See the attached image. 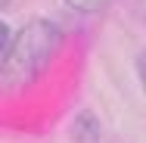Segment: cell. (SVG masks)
<instances>
[{"label": "cell", "instance_id": "1", "mask_svg": "<svg viewBox=\"0 0 146 143\" xmlns=\"http://www.w3.org/2000/svg\"><path fill=\"white\" fill-rule=\"evenodd\" d=\"M62 44V31L50 19H31L19 31L0 62V93H19L44 75Z\"/></svg>", "mask_w": 146, "mask_h": 143}, {"label": "cell", "instance_id": "2", "mask_svg": "<svg viewBox=\"0 0 146 143\" xmlns=\"http://www.w3.org/2000/svg\"><path fill=\"white\" fill-rule=\"evenodd\" d=\"M72 140L75 143H96L100 140V121L93 112H78L72 124Z\"/></svg>", "mask_w": 146, "mask_h": 143}, {"label": "cell", "instance_id": "3", "mask_svg": "<svg viewBox=\"0 0 146 143\" xmlns=\"http://www.w3.org/2000/svg\"><path fill=\"white\" fill-rule=\"evenodd\" d=\"M72 9H78V13H96V9H103L109 0H65Z\"/></svg>", "mask_w": 146, "mask_h": 143}, {"label": "cell", "instance_id": "4", "mask_svg": "<svg viewBox=\"0 0 146 143\" xmlns=\"http://www.w3.org/2000/svg\"><path fill=\"white\" fill-rule=\"evenodd\" d=\"M9 44H13V34H9V28H6V22H0V53H6Z\"/></svg>", "mask_w": 146, "mask_h": 143}, {"label": "cell", "instance_id": "5", "mask_svg": "<svg viewBox=\"0 0 146 143\" xmlns=\"http://www.w3.org/2000/svg\"><path fill=\"white\" fill-rule=\"evenodd\" d=\"M137 75H140V84L146 90V50H140V56H137Z\"/></svg>", "mask_w": 146, "mask_h": 143}, {"label": "cell", "instance_id": "6", "mask_svg": "<svg viewBox=\"0 0 146 143\" xmlns=\"http://www.w3.org/2000/svg\"><path fill=\"white\" fill-rule=\"evenodd\" d=\"M3 6H9V0H0V9H3Z\"/></svg>", "mask_w": 146, "mask_h": 143}]
</instances>
